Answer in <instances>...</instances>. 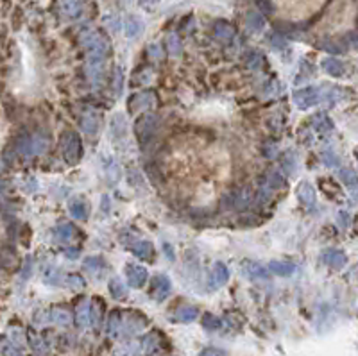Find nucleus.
Returning <instances> with one entry per match:
<instances>
[{"instance_id": "22", "label": "nucleus", "mask_w": 358, "mask_h": 356, "mask_svg": "<svg viewBox=\"0 0 358 356\" xmlns=\"http://www.w3.org/2000/svg\"><path fill=\"white\" fill-rule=\"evenodd\" d=\"M272 186V188H278V186H281V184H283V181H281V177L280 176H276V174H274V176H271V183H269Z\"/></svg>"}, {"instance_id": "10", "label": "nucleus", "mask_w": 358, "mask_h": 356, "mask_svg": "<svg viewBox=\"0 0 358 356\" xmlns=\"http://www.w3.org/2000/svg\"><path fill=\"white\" fill-rule=\"evenodd\" d=\"M299 195H301V201L305 202V204L308 206H313V202H315V192H313V188L310 186V184H303L299 188Z\"/></svg>"}, {"instance_id": "2", "label": "nucleus", "mask_w": 358, "mask_h": 356, "mask_svg": "<svg viewBox=\"0 0 358 356\" xmlns=\"http://www.w3.org/2000/svg\"><path fill=\"white\" fill-rule=\"evenodd\" d=\"M126 276H128L129 283L136 288L142 287V285L147 281V270L140 265H128V269H126Z\"/></svg>"}, {"instance_id": "18", "label": "nucleus", "mask_w": 358, "mask_h": 356, "mask_svg": "<svg viewBox=\"0 0 358 356\" xmlns=\"http://www.w3.org/2000/svg\"><path fill=\"white\" fill-rule=\"evenodd\" d=\"M249 22H251V27L253 29H262L264 27V20H262V17L260 15H256V13H253V15H249Z\"/></svg>"}, {"instance_id": "3", "label": "nucleus", "mask_w": 358, "mask_h": 356, "mask_svg": "<svg viewBox=\"0 0 358 356\" xmlns=\"http://www.w3.org/2000/svg\"><path fill=\"white\" fill-rule=\"evenodd\" d=\"M154 127H156V124H154L153 116H142V118L138 120V124H136L135 133L140 140H147L149 136H151V133L154 131Z\"/></svg>"}, {"instance_id": "5", "label": "nucleus", "mask_w": 358, "mask_h": 356, "mask_svg": "<svg viewBox=\"0 0 358 356\" xmlns=\"http://www.w3.org/2000/svg\"><path fill=\"white\" fill-rule=\"evenodd\" d=\"M79 151H81V144H79V138L77 136H70L68 142L65 144V158L68 163H74L77 160L79 156Z\"/></svg>"}, {"instance_id": "20", "label": "nucleus", "mask_w": 358, "mask_h": 356, "mask_svg": "<svg viewBox=\"0 0 358 356\" xmlns=\"http://www.w3.org/2000/svg\"><path fill=\"white\" fill-rule=\"evenodd\" d=\"M95 129H97V120H95V118H88L86 124H84V131L91 135V133H95Z\"/></svg>"}, {"instance_id": "8", "label": "nucleus", "mask_w": 358, "mask_h": 356, "mask_svg": "<svg viewBox=\"0 0 358 356\" xmlns=\"http://www.w3.org/2000/svg\"><path fill=\"white\" fill-rule=\"evenodd\" d=\"M133 253L142 260H149L153 256V246L147 244V242H138V244H133Z\"/></svg>"}, {"instance_id": "9", "label": "nucleus", "mask_w": 358, "mask_h": 356, "mask_svg": "<svg viewBox=\"0 0 358 356\" xmlns=\"http://www.w3.org/2000/svg\"><path fill=\"white\" fill-rule=\"evenodd\" d=\"M326 262L331 267H335V269H340V267L346 265V256H344V253H340V251H329V253L326 254Z\"/></svg>"}, {"instance_id": "15", "label": "nucleus", "mask_w": 358, "mask_h": 356, "mask_svg": "<svg viewBox=\"0 0 358 356\" xmlns=\"http://www.w3.org/2000/svg\"><path fill=\"white\" fill-rule=\"evenodd\" d=\"M109 290H111V294L115 295V297H122V295L126 294V288H124V285L118 279H111V281H109Z\"/></svg>"}, {"instance_id": "21", "label": "nucleus", "mask_w": 358, "mask_h": 356, "mask_svg": "<svg viewBox=\"0 0 358 356\" xmlns=\"http://www.w3.org/2000/svg\"><path fill=\"white\" fill-rule=\"evenodd\" d=\"M324 161H326L328 165H337V163H338L337 156H335L333 152H326V154H324Z\"/></svg>"}, {"instance_id": "6", "label": "nucleus", "mask_w": 358, "mask_h": 356, "mask_svg": "<svg viewBox=\"0 0 358 356\" xmlns=\"http://www.w3.org/2000/svg\"><path fill=\"white\" fill-rule=\"evenodd\" d=\"M169 292H170V281L165 278V276L154 279V281H153V295H154V297H156V299H165Z\"/></svg>"}, {"instance_id": "4", "label": "nucleus", "mask_w": 358, "mask_h": 356, "mask_svg": "<svg viewBox=\"0 0 358 356\" xmlns=\"http://www.w3.org/2000/svg\"><path fill=\"white\" fill-rule=\"evenodd\" d=\"M227 278H229V270H227L226 265H222V263H217V265L213 267V270H211V287H220V285H224V283L227 281Z\"/></svg>"}, {"instance_id": "16", "label": "nucleus", "mask_w": 358, "mask_h": 356, "mask_svg": "<svg viewBox=\"0 0 358 356\" xmlns=\"http://www.w3.org/2000/svg\"><path fill=\"white\" fill-rule=\"evenodd\" d=\"M195 317H197V310H194V308H183L177 313V319L179 320H194Z\"/></svg>"}, {"instance_id": "13", "label": "nucleus", "mask_w": 358, "mask_h": 356, "mask_svg": "<svg viewBox=\"0 0 358 356\" xmlns=\"http://www.w3.org/2000/svg\"><path fill=\"white\" fill-rule=\"evenodd\" d=\"M215 34H217L220 40H229V38H233V29H231L229 25H226V24H220V25H217V29H215Z\"/></svg>"}, {"instance_id": "12", "label": "nucleus", "mask_w": 358, "mask_h": 356, "mask_svg": "<svg viewBox=\"0 0 358 356\" xmlns=\"http://www.w3.org/2000/svg\"><path fill=\"white\" fill-rule=\"evenodd\" d=\"M70 213L74 215V218H86L88 209H86V206H84V202L75 201L70 204Z\"/></svg>"}, {"instance_id": "11", "label": "nucleus", "mask_w": 358, "mask_h": 356, "mask_svg": "<svg viewBox=\"0 0 358 356\" xmlns=\"http://www.w3.org/2000/svg\"><path fill=\"white\" fill-rule=\"evenodd\" d=\"M322 65H324L326 72L331 74V75H342L344 74V66H342V63L337 61V59H326Z\"/></svg>"}, {"instance_id": "17", "label": "nucleus", "mask_w": 358, "mask_h": 356, "mask_svg": "<svg viewBox=\"0 0 358 356\" xmlns=\"http://www.w3.org/2000/svg\"><path fill=\"white\" fill-rule=\"evenodd\" d=\"M247 272L253 276V278H262L265 279L267 278V270L264 269V267H258V265H249L247 267Z\"/></svg>"}, {"instance_id": "19", "label": "nucleus", "mask_w": 358, "mask_h": 356, "mask_svg": "<svg viewBox=\"0 0 358 356\" xmlns=\"http://www.w3.org/2000/svg\"><path fill=\"white\" fill-rule=\"evenodd\" d=\"M84 265H86V269H90V270H97L100 265V260L99 258H88L86 262H84Z\"/></svg>"}, {"instance_id": "7", "label": "nucleus", "mask_w": 358, "mask_h": 356, "mask_svg": "<svg viewBox=\"0 0 358 356\" xmlns=\"http://www.w3.org/2000/svg\"><path fill=\"white\" fill-rule=\"evenodd\" d=\"M269 269L276 276H290L294 272V265L287 262H272L271 265H269Z\"/></svg>"}, {"instance_id": "23", "label": "nucleus", "mask_w": 358, "mask_h": 356, "mask_svg": "<svg viewBox=\"0 0 358 356\" xmlns=\"http://www.w3.org/2000/svg\"><path fill=\"white\" fill-rule=\"evenodd\" d=\"M202 356H224V354L220 351H215V349H208Z\"/></svg>"}, {"instance_id": "1", "label": "nucleus", "mask_w": 358, "mask_h": 356, "mask_svg": "<svg viewBox=\"0 0 358 356\" xmlns=\"http://www.w3.org/2000/svg\"><path fill=\"white\" fill-rule=\"evenodd\" d=\"M294 98H296L297 106L303 107V109H306V107H312V106L317 104L319 91L315 90V88H305V90L297 91V93L294 95Z\"/></svg>"}, {"instance_id": "14", "label": "nucleus", "mask_w": 358, "mask_h": 356, "mask_svg": "<svg viewBox=\"0 0 358 356\" xmlns=\"http://www.w3.org/2000/svg\"><path fill=\"white\" fill-rule=\"evenodd\" d=\"M72 234H74V229H72L68 224H63V225H59L58 227V236H59V240L61 242H68L72 238Z\"/></svg>"}]
</instances>
